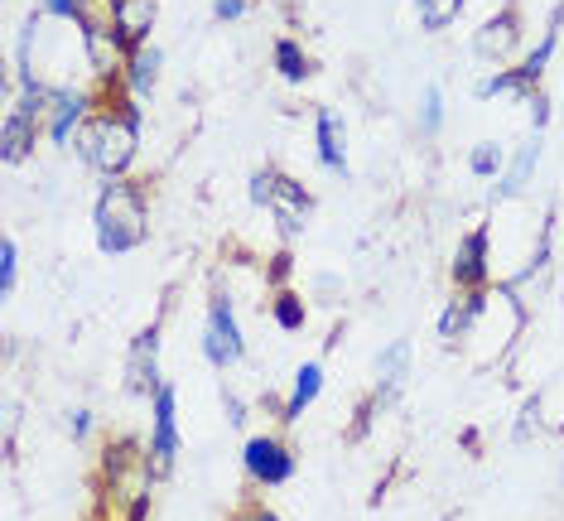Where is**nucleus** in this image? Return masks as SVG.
I'll return each instance as SVG.
<instances>
[{
	"label": "nucleus",
	"instance_id": "f257e3e1",
	"mask_svg": "<svg viewBox=\"0 0 564 521\" xmlns=\"http://www.w3.org/2000/svg\"><path fill=\"white\" fill-rule=\"evenodd\" d=\"M73 155H78L97 180H131L135 155H140V101L117 97L111 107H97L93 121L78 131L73 141Z\"/></svg>",
	"mask_w": 564,
	"mask_h": 521
},
{
	"label": "nucleus",
	"instance_id": "f03ea898",
	"mask_svg": "<svg viewBox=\"0 0 564 521\" xmlns=\"http://www.w3.org/2000/svg\"><path fill=\"white\" fill-rule=\"evenodd\" d=\"M93 241L101 257H131L150 241V194L135 180H101L93 198Z\"/></svg>",
	"mask_w": 564,
	"mask_h": 521
},
{
	"label": "nucleus",
	"instance_id": "7ed1b4c3",
	"mask_svg": "<svg viewBox=\"0 0 564 521\" xmlns=\"http://www.w3.org/2000/svg\"><path fill=\"white\" fill-rule=\"evenodd\" d=\"M48 87H30L10 78V101L6 117H0V160L24 164L34 155V145L44 141V117H48Z\"/></svg>",
	"mask_w": 564,
	"mask_h": 521
},
{
	"label": "nucleus",
	"instance_id": "20e7f679",
	"mask_svg": "<svg viewBox=\"0 0 564 521\" xmlns=\"http://www.w3.org/2000/svg\"><path fill=\"white\" fill-rule=\"evenodd\" d=\"M203 358L217 372H227V367H237L247 358V338H241V319H237V304L227 290H213L208 295V319H203Z\"/></svg>",
	"mask_w": 564,
	"mask_h": 521
},
{
	"label": "nucleus",
	"instance_id": "39448f33",
	"mask_svg": "<svg viewBox=\"0 0 564 521\" xmlns=\"http://www.w3.org/2000/svg\"><path fill=\"white\" fill-rule=\"evenodd\" d=\"M178 449H184V435H178V387H174V381H164L155 397H150V439H145L150 474H155V482L174 474Z\"/></svg>",
	"mask_w": 564,
	"mask_h": 521
},
{
	"label": "nucleus",
	"instance_id": "423d86ee",
	"mask_svg": "<svg viewBox=\"0 0 564 521\" xmlns=\"http://www.w3.org/2000/svg\"><path fill=\"white\" fill-rule=\"evenodd\" d=\"M101 474H107V492L117 502H126V512H131L135 502H145L150 498V482H155L145 444H135V439H117V444H111L107 459H101Z\"/></svg>",
	"mask_w": 564,
	"mask_h": 521
},
{
	"label": "nucleus",
	"instance_id": "0eeeda50",
	"mask_svg": "<svg viewBox=\"0 0 564 521\" xmlns=\"http://www.w3.org/2000/svg\"><path fill=\"white\" fill-rule=\"evenodd\" d=\"M241 474H247L251 488H285V482L300 474V454L290 449L280 435H251L241 444Z\"/></svg>",
	"mask_w": 564,
	"mask_h": 521
},
{
	"label": "nucleus",
	"instance_id": "6e6552de",
	"mask_svg": "<svg viewBox=\"0 0 564 521\" xmlns=\"http://www.w3.org/2000/svg\"><path fill=\"white\" fill-rule=\"evenodd\" d=\"M405 377H410V338H395V343H387V348H381V358H377V387H371V401L362 405V421L352 425V439L362 435V430L377 421L381 411H391L395 405V397H401L405 391Z\"/></svg>",
	"mask_w": 564,
	"mask_h": 521
},
{
	"label": "nucleus",
	"instance_id": "1a4fd4ad",
	"mask_svg": "<svg viewBox=\"0 0 564 521\" xmlns=\"http://www.w3.org/2000/svg\"><path fill=\"white\" fill-rule=\"evenodd\" d=\"M97 111V93L93 87H63V93L48 97V117H44V141L54 150H73L78 131L93 121Z\"/></svg>",
	"mask_w": 564,
	"mask_h": 521
},
{
	"label": "nucleus",
	"instance_id": "9d476101",
	"mask_svg": "<svg viewBox=\"0 0 564 521\" xmlns=\"http://www.w3.org/2000/svg\"><path fill=\"white\" fill-rule=\"evenodd\" d=\"M448 281L454 290H487L492 285V227L478 222L458 237L454 261H448Z\"/></svg>",
	"mask_w": 564,
	"mask_h": 521
},
{
	"label": "nucleus",
	"instance_id": "9b49d317",
	"mask_svg": "<svg viewBox=\"0 0 564 521\" xmlns=\"http://www.w3.org/2000/svg\"><path fill=\"white\" fill-rule=\"evenodd\" d=\"M517 44H521V10L517 6H502L497 15H487L478 30H473V58L487 63V68H507Z\"/></svg>",
	"mask_w": 564,
	"mask_h": 521
},
{
	"label": "nucleus",
	"instance_id": "f8f14e48",
	"mask_svg": "<svg viewBox=\"0 0 564 521\" xmlns=\"http://www.w3.org/2000/svg\"><path fill=\"white\" fill-rule=\"evenodd\" d=\"M126 391L131 397H155V391L164 387V367H160V324L140 328V334L131 338V348H126Z\"/></svg>",
	"mask_w": 564,
	"mask_h": 521
},
{
	"label": "nucleus",
	"instance_id": "ddd939ff",
	"mask_svg": "<svg viewBox=\"0 0 564 521\" xmlns=\"http://www.w3.org/2000/svg\"><path fill=\"white\" fill-rule=\"evenodd\" d=\"M265 213L275 218V232L280 237L300 241L304 227H310V218H314V194L300 180H290V174L275 170V188H271V203H265Z\"/></svg>",
	"mask_w": 564,
	"mask_h": 521
},
{
	"label": "nucleus",
	"instance_id": "4468645a",
	"mask_svg": "<svg viewBox=\"0 0 564 521\" xmlns=\"http://www.w3.org/2000/svg\"><path fill=\"white\" fill-rule=\"evenodd\" d=\"M314 160L318 170L333 174V180H348V121L338 117L333 107L314 111Z\"/></svg>",
	"mask_w": 564,
	"mask_h": 521
},
{
	"label": "nucleus",
	"instance_id": "2eb2a0df",
	"mask_svg": "<svg viewBox=\"0 0 564 521\" xmlns=\"http://www.w3.org/2000/svg\"><path fill=\"white\" fill-rule=\"evenodd\" d=\"M155 20H160V0H107V24L126 48L150 44Z\"/></svg>",
	"mask_w": 564,
	"mask_h": 521
},
{
	"label": "nucleus",
	"instance_id": "dca6fc26",
	"mask_svg": "<svg viewBox=\"0 0 564 521\" xmlns=\"http://www.w3.org/2000/svg\"><path fill=\"white\" fill-rule=\"evenodd\" d=\"M487 310V290H458L454 300L440 310V324H434V334H440L444 348H458V343L473 338V324L482 319Z\"/></svg>",
	"mask_w": 564,
	"mask_h": 521
},
{
	"label": "nucleus",
	"instance_id": "f3484780",
	"mask_svg": "<svg viewBox=\"0 0 564 521\" xmlns=\"http://www.w3.org/2000/svg\"><path fill=\"white\" fill-rule=\"evenodd\" d=\"M541 155H545V131H531V135H525V141L517 145V155L507 160L502 180H497V188H492V203L521 198L525 188H531V180H535V164H541Z\"/></svg>",
	"mask_w": 564,
	"mask_h": 521
},
{
	"label": "nucleus",
	"instance_id": "a211bd4d",
	"mask_svg": "<svg viewBox=\"0 0 564 521\" xmlns=\"http://www.w3.org/2000/svg\"><path fill=\"white\" fill-rule=\"evenodd\" d=\"M160 68H164V48L155 40L131 48L126 73H121V93L131 101H150V97H155V87H160Z\"/></svg>",
	"mask_w": 564,
	"mask_h": 521
},
{
	"label": "nucleus",
	"instance_id": "6ab92c4d",
	"mask_svg": "<svg viewBox=\"0 0 564 521\" xmlns=\"http://www.w3.org/2000/svg\"><path fill=\"white\" fill-rule=\"evenodd\" d=\"M324 362L310 358V362H300L294 367V381H290V397L280 401V425H300L304 421V411L324 397Z\"/></svg>",
	"mask_w": 564,
	"mask_h": 521
},
{
	"label": "nucleus",
	"instance_id": "aec40b11",
	"mask_svg": "<svg viewBox=\"0 0 564 521\" xmlns=\"http://www.w3.org/2000/svg\"><path fill=\"white\" fill-rule=\"evenodd\" d=\"M560 24H564V6L550 10V20H545V30H541V44H535L531 54L517 63V73L525 78V87H531V93H541V78H545L550 58H555V48H560Z\"/></svg>",
	"mask_w": 564,
	"mask_h": 521
},
{
	"label": "nucleus",
	"instance_id": "412c9836",
	"mask_svg": "<svg viewBox=\"0 0 564 521\" xmlns=\"http://www.w3.org/2000/svg\"><path fill=\"white\" fill-rule=\"evenodd\" d=\"M271 63H275V73L290 87H304V83H310V73H314V63H310V54H304V44L290 40V34H280V40H275Z\"/></svg>",
	"mask_w": 564,
	"mask_h": 521
},
{
	"label": "nucleus",
	"instance_id": "4be33fe9",
	"mask_svg": "<svg viewBox=\"0 0 564 521\" xmlns=\"http://www.w3.org/2000/svg\"><path fill=\"white\" fill-rule=\"evenodd\" d=\"M473 97L478 101H492V97H521V101H531L535 93L525 87V78L517 68H492V73H482L478 83H473Z\"/></svg>",
	"mask_w": 564,
	"mask_h": 521
},
{
	"label": "nucleus",
	"instance_id": "5701e85b",
	"mask_svg": "<svg viewBox=\"0 0 564 521\" xmlns=\"http://www.w3.org/2000/svg\"><path fill=\"white\" fill-rule=\"evenodd\" d=\"M410 6H415L420 30H425V34H444L448 24H454L458 15H464V6H468V0H410Z\"/></svg>",
	"mask_w": 564,
	"mask_h": 521
},
{
	"label": "nucleus",
	"instance_id": "b1692460",
	"mask_svg": "<svg viewBox=\"0 0 564 521\" xmlns=\"http://www.w3.org/2000/svg\"><path fill=\"white\" fill-rule=\"evenodd\" d=\"M507 160L511 155L497 141H478V145L468 150V174H473V180H502Z\"/></svg>",
	"mask_w": 564,
	"mask_h": 521
},
{
	"label": "nucleus",
	"instance_id": "393cba45",
	"mask_svg": "<svg viewBox=\"0 0 564 521\" xmlns=\"http://www.w3.org/2000/svg\"><path fill=\"white\" fill-rule=\"evenodd\" d=\"M415 131H420V141H434V135L444 131V93L440 87H425L420 93V107H415Z\"/></svg>",
	"mask_w": 564,
	"mask_h": 521
},
{
	"label": "nucleus",
	"instance_id": "a878e982",
	"mask_svg": "<svg viewBox=\"0 0 564 521\" xmlns=\"http://www.w3.org/2000/svg\"><path fill=\"white\" fill-rule=\"evenodd\" d=\"M271 319L285 328V334H300V328L310 324V304H304V295H294V290H275V300H271Z\"/></svg>",
	"mask_w": 564,
	"mask_h": 521
},
{
	"label": "nucleus",
	"instance_id": "bb28decb",
	"mask_svg": "<svg viewBox=\"0 0 564 521\" xmlns=\"http://www.w3.org/2000/svg\"><path fill=\"white\" fill-rule=\"evenodd\" d=\"M15 285H20V241L15 237H6L0 241V295H15Z\"/></svg>",
	"mask_w": 564,
	"mask_h": 521
},
{
	"label": "nucleus",
	"instance_id": "cd10ccee",
	"mask_svg": "<svg viewBox=\"0 0 564 521\" xmlns=\"http://www.w3.org/2000/svg\"><path fill=\"white\" fill-rule=\"evenodd\" d=\"M40 10L58 20H93V0H40Z\"/></svg>",
	"mask_w": 564,
	"mask_h": 521
},
{
	"label": "nucleus",
	"instance_id": "c85d7f7f",
	"mask_svg": "<svg viewBox=\"0 0 564 521\" xmlns=\"http://www.w3.org/2000/svg\"><path fill=\"white\" fill-rule=\"evenodd\" d=\"M271 188H275V170H256L251 184H247V198L256 208H265V203H271Z\"/></svg>",
	"mask_w": 564,
	"mask_h": 521
},
{
	"label": "nucleus",
	"instance_id": "c756f323",
	"mask_svg": "<svg viewBox=\"0 0 564 521\" xmlns=\"http://www.w3.org/2000/svg\"><path fill=\"white\" fill-rule=\"evenodd\" d=\"M68 435H73V444H87V439H93V411H87V405L68 411Z\"/></svg>",
	"mask_w": 564,
	"mask_h": 521
},
{
	"label": "nucleus",
	"instance_id": "7c9ffc66",
	"mask_svg": "<svg viewBox=\"0 0 564 521\" xmlns=\"http://www.w3.org/2000/svg\"><path fill=\"white\" fill-rule=\"evenodd\" d=\"M251 10V0H213V20L217 24H237Z\"/></svg>",
	"mask_w": 564,
	"mask_h": 521
},
{
	"label": "nucleus",
	"instance_id": "2f4dec72",
	"mask_svg": "<svg viewBox=\"0 0 564 521\" xmlns=\"http://www.w3.org/2000/svg\"><path fill=\"white\" fill-rule=\"evenodd\" d=\"M232 521H285V517H280L275 507H265V502H247V507H237Z\"/></svg>",
	"mask_w": 564,
	"mask_h": 521
},
{
	"label": "nucleus",
	"instance_id": "473e14b6",
	"mask_svg": "<svg viewBox=\"0 0 564 521\" xmlns=\"http://www.w3.org/2000/svg\"><path fill=\"white\" fill-rule=\"evenodd\" d=\"M531 126H535V131H545V126H550V97L545 93L531 97Z\"/></svg>",
	"mask_w": 564,
	"mask_h": 521
},
{
	"label": "nucleus",
	"instance_id": "72a5a7b5",
	"mask_svg": "<svg viewBox=\"0 0 564 521\" xmlns=\"http://www.w3.org/2000/svg\"><path fill=\"white\" fill-rule=\"evenodd\" d=\"M223 405H227V421H232V425L247 421V405H241V397H232V391H223Z\"/></svg>",
	"mask_w": 564,
	"mask_h": 521
}]
</instances>
